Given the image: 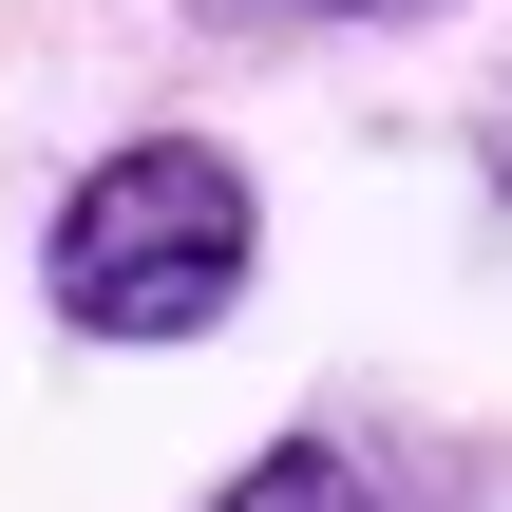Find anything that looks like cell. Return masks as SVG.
Here are the masks:
<instances>
[{"label":"cell","instance_id":"obj_1","mask_svg":"<svg viewBox=\"0 0 512 512\" xmlns=\"http://www.w3.org/2000/svg\"><path fill=\"white\" fill-rule=\"evenodd\" d=\"M247 266H266V190L228 133H114L38 228V304L76 342H209Z\"/></svg>","mask_w":512,"mask_h":512},{"label":"cell","instance_id":"obj_2","mask_svg":"<svg viewBox=\"0 0 512 512\" xmlns=\"http://www.w3.org/2000/svg\"><path fill=\"white\" fill-rule=\"evenodd\" d=\"M190 512H380V456L361 437H266L228 494H190Z\"/></svg>","mask_w":512,"mask_h":512},{"label":"cell","instance_id":"obj_3","mask_svg":"<svg viewBox=\"0 0 512 512\" xmlns=\"http://www.w3.org/2000/svg\"><path fill=\"white\" fill-rule=\"evenodd\" d=\"M228 38H342V19H456V0H190Z\"/></svg>","mask_w":512,"mask_h":512},{"label":"cell","instance_id":"obj_4","mask_svg":"<svg viewBox=\"0 0 512 512\" xmlns=\"http://www.w3.org/2000/svg\"><path fill=\"white\" fill-rule=\"evenodd\" d=\"M475 171H494V209H512V76H494V114H475Z\"/></svg>","mask_w":512,"mask_h":512}]
</instances>
